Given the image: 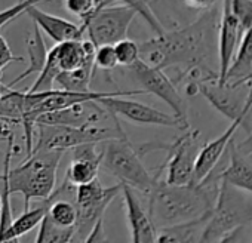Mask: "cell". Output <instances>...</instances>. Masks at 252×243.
<instances>
[{"mask_svg":"<svg viewBox=\"0 0 252 243\" xmlns=\"http://www.w3.org/2000/svg\"><path fill=\"white\" fill-rule=\"evenodd\" d=\"M252 70V27L245 30L237 51L234 54V58L231 61V65L225 74V82H237L248 76Z\"/></svg>","mask_w":252,"mask_h":243,"instance_id":"44dd1931","label":"cell"},{"mask_svg":"<svg viewBox=\"0 0 252 243\" xmlns=\"http://www.w3.org/2000/svg\"><path fill=\"white\" fill-rule=\"evenodd\" d=\"M34 132L37 141L33 144V150H68L80 144L102 143L111 138L126 137L120 123L114 125H92V126H65V125H48L36 123ZM32 150V152H33Z\"/></svg>","mask_w":252,"mask_h":243,"instance_id":"8992f818","label":"cell"},{"mask_svg":"<svg viewBox=\"0 0 252 243\" xmlns=\"http://www.w3.org/2000/svg\"><path fill=\"white\" fill-rule=\"evenodd\" d=\"M243 29L240 27L237 18L233 15L230 9V0H222L221 5V17L218 24V43H217V55H218V80L224 83L225 74L231 65L234 54L237 51L239 42L243 36Z\"/></svg>","mask_w":252,"mask_h":243,"instance_id":"8fae6325","label":"cell"},{"mask_svg":"<svg viewBox=\"0 0 252 243\" xmlns=\"http://www.w3.org/2000/svg\"><path fill=\"white\" fill-rule=\"evenodd\" d=\"M26 14L55 43H60L64 40H80V39H83V34H85V26L83 24L77 26L68 20L48 14V12L39 9L36 5H32L26 11Z\"/></svg>","mask_w":252,"mask_h":243,"instance_id":"9a60e30c","label":"cell"},{"mask_svg":"<svg viewBox=\"0 0 252 243\" xmlns=\"http://www.w3.org/2000/svg\"><path fill=\"white\" fill-rule=\"evenodd\" d=\"M98 144L88 143L73 147V159L64 177L73 187L89 182L98 177V169L101 165V150Z\"/></svg>","mask_w":252,"mask_h":243,"instance_id":"5bb4252c","label":"cell"},{"mask_svg":"<svg viewBox=\"0 0 252 243\" xmlns=\"http://www.w3.org/2000/svg\"><path fill=\"white\" fill-rule=\"evenodd\" d=\"M111 5L113 3L101 6L91 17L82 21L85 33L95 48L101 45H114L116 42L128 37L129 27L135 20V9L125 5Z\"/></svg>","mask_w":252,"mask_h":243,"instance_id":"ba28073f","label":"cell"},{"mask_svg":"<svg viewBox=\"0 0 252 243\" xmlns=\"http://www.w3.org/2000/svg\"><path fill=\"white\" fill-rule=\"evenodd\" d=\"M125 68L134 76V79L137 80V83L146 93H153L158 98H160L163 102H166L174 111V116L184 126L189 128L186 101L178 92L175 83L163 73V70L155 65H150L143 60H138L132 65L125 67Z\"/></svg>","mask_w":252,"mask_h":243,"instance_id":"9c48e42d","label":"cell"},{"mask_svg":"<svg viewBox=\"0 0 252 243\" xmlns=\"http://www.w3.org/2000/svg\"><path fill=\"white\" fill-rule=\"evenodd\" d=\"M230 9L243 31L252 27V0H230Z\"/></svg>","mask_w":252,"mask_h":243,"instance_id":"484cf974","label":"cell"},{"mask_svg":"<svg viewBox=\"0 0 252 243\" xmlns=\"http://www.w3.org/2000/svg\"><path fill=\"white\" fill-rule=\"evenodd\" d=\"M95 65L105 71L114 70L119 65L113 45H101L95 48Z\"/></svg>","mask_w":252,"mask_h":243,"instance_id":"4316f807","label":"cell"},{"mask_svg":"<svg viewBox=\"0 0 252 243\" xmlns=\"http://www.w3.org/2000/svg\"><path fill=\"white\" fill-rule=\"evenodd\" d=\"M113 3L120 2L125 6H129L132 9H135L137 14H140L143 17V20L150 26V29L156 33V36L165 33V27L162 26V23L159 21V18L156 17V14L152 11L149 0H111Z\"/></svg>","mask_w":252,"mask_h":243,"instance_id":"603a6c76","label":"cell"},{"mask_svg":"<svg viewBox=\"0 0 252 243\" xmlns=\"http://www.w3.org/2000/svg\"><path fill=\"white\" fill-rule=\"evenodd\" d=\"M63 156V150H33L20 166L9 169V191L24 196V211L34 199L45 200L52 194Z\"/></svg>","mask_w":252,"mask_h":243,"instance_id":"3957f363","label":"cell"},{"mask_svg":"<svg viewBox=\"0 0 252 243\" xmlns=\"http://www.w3.org/2000/svg\"><path fill=\"white\" fill-rule=\"evenodd\" d=\"M114 52H116V58H117V64L120 67H129L134 62H137L140 60V46L137 42L125 37L119 42H116L113 45Z\"/></svg>","mask_w":252,"mask_h":243,"instance_id":"cb8c5ba5","label":"cell"},{"mask_svg":"<svg viewBox=\"0 0 252 243\" xmlns=\"http://www.w3.org/2000/svg\"><path fill=\"white\" fill-rule=\"evenodd\" d=\"M74 236V227H60L54 224L46 216L40 221V228L36 236L37 243H67L71 242Z\"/></svg>","mask_w":252,"mask_h":243,"instance_id":"7402d4cb","label":"cell"},{"mask_svg":"<svg viewBox=\"0 0 252 243\" xmlns=\"http://www.w3.org/2000/svg\"><path fill=\"white\" fill-rule=\"evenodd\" d=\"M27 51H29V67L17 79H14L11 83H8L6 85L8 88L18 85L20 82H23L24 79H27L32 74H39L42 71L45 62H46L48 49H46L45 40L42 37V30L36 24L33 29V34L27 40Z\"/></svg>","mask_w":252,"mask_h":243,"instance_id":"ac0fdd59","label":"cell"},{"mask_svg":"<svg viewBox=\"0 0 252 243\" xmlns=\"http://www.w3.org/2000/svg\"><path fill=\"white\" fill-rule=\"evenodd\" d=\"M42 2H49V0H20V2L5 11L0 12V29L5 27L8 23L14 21L15 18H18L20 15L26 14V11L32 6V5H37Z\"/></svg>","mask_w":252,"mask_h":243,"instance_id":"83f0119b","label":"cell"},{"mask_svg":"<svg viewBox=\"0 0 252 243\" xmlns=\"http://www.w3.org/2000/svg\"><path fill=\"white\" fill-rule=\"evenodd\" d=\"M113 3L111 0H65V8L70 14L86 20L91 17L96 9H99L104 5Z\"/></svg>","mask_w":252,"mask_h":243,"instance_id":"d4e9b609","label":"cell"},{"mask_svg":"<svg viewBox=\"0 0 252 243\" xmlns=\"http://www.w3.org/2000/svg\"><path fill=\"white\" fill-rule=\"evenodd\" d=\"M186 2L193 6V8H197V9H208L214 5H217L220 0H186Z\"/></svg>","mask_w":252,"mask_h":243,"instance_id":"1f68e13d","label":"cell"},{"mask_svg":"<svg viewBox=\"0 0 252 243\" xmlns=\"http://www.w3.org/2000/svg\"><path fill=\"white\" fill-rule=\"evenodd\" d=\"M245 224H252V200L243 190L220 180L217 199L200 242H221L225 234Z\"/></svg>","mask_w":252,"mask_h":243,"instance_id":"5b68a950","label":"cell"},{"mask_svg":"<svg viewBox=\"0 0 252 243\" xmlns=\"http://www.w3.org/2000/svg\"><path fill=\"white\" fill-rule=\"evenodd\" d=\"M215 175L218 180L252 194V163L236 150L233 143L228 146V163Z\"/></svg>","mask_w":252,"mask_h":243,"instance_id":"2e32d148","label":"cell"},{"mask_svg":"<svg viewBox=\"0 0 252 243\" xmlns=\"http://www.w3.org/2000/svg\"><path fill=\"white\" fill-rule=\"evenodd\" d=\"M240 128H245V129H246L248 137H246L243 141H240L239 144H234V147H236V150H237L242 156L251 157V156H252V107L249 108V111H248L246 116L243 117Z\"/></svg>","mask_w":252,"mask_h":243,"instance_id":"f1b7e54d","label":"cell"},{"mask_svg":"<svg viewBox=\"0 0 252 243\" xmlns=\"http://www.w3.org/2000/svg\"><path fill=\"white\" fill-rule=\"evenodd\" d=\"M52 200V194L43 200V203H40L37 208L34 209H26L15 221H12V224L9 225V228L0 236V242H9V240H18L21 236L27 234L29 231H32L37 224H40L42 218L45 216L49 203Z\"/></svg>","mask_w":252,"mask_h":243,"instance_id":"e0dca14e","label":"cell"},{"mask_svg":"<svg viewBox=\"0 0 252 243\" xmlns=\"http://www.w3.org/2000/svg\"><path fill=\"white\" fill-rule=\"evenodd\" d=\"M122 193L126 208V219H128L131 240L135 243L156 242V228L152 222L149 211L143 208L141 200L134 193V188L122 184Z\"/></svg>","mask_w":252,"mask_h":243,"instance_id":"4fadbf2b","label":"cell"},{"mask_svg":"<svg viewBox=\"0 0 252 243\" xmlns=\"http://www.w3.org/2000/svg\"><path fill=\"white\" fill-rule=\"evenodd\" d=\"M0 208H2V194H0Z\"/></svg>","mask_w":252,"mask_h":243,"instance_id":"e575fe53","label":"cell"},{"mask_svg":"<svg viewBox=\"0 0 252 243\" xmlns=\"http://www.w3.org/2000/svg\"><path fill=\"white\" fill-rule=\"evenodd\" d=\"M228 83H246V85L252 83V70H251V73H249L248 76H245L243 79H240V80H237V82H228Z\"/></svg>","mask_w":252,"mask_h":243,"instance_id":"d6a6232c","label":"cell"},{"mask_svg":"<svg viewBox=\"0 0 252 243\" xmlns=\"http://www.w3.org/2000/svg\"><path fill=\"white\" fill-rule=\"evenodd\" d=\"M95 70H96L95 54H92L85 60V62L79 68L73 71H61L57 76L55 83L60 85L61 89H65V91L86 92L89 91V85H91Z\"/></svg>","mask_w":252,"mask_h":243,"instance_id":"d6986e66","label":"cell"},{"mask_svg":"<svg viewBox=\"0 0 252 243\" xmlns=\"http://www.w3.org/2000/svg\"><path fill=\"white\" fill-rule=\"evenodd\" d=\"M101 150V165L108 175L114 177L120 184L129 185L147 196L159 181L160 172L152 175L144 166L140 153L126 137L111 138L98 144Z\"/></svg>","mask_w":252,"mask_h":243,"instance_id":"277c9868","label":"cell"},{"mask_svg":"<svg viewBox=\"0 0 252 243\" xmlns=\"http://www.w3.org/2000/svg\"><path fill=\"white\" fill-rule=\"evenodd\" d=\"M104 219L101 218L99 221H96V224L92 227V230L89 231V234L86 236L85 242H105L107 237L104 234V227H102Z\"/></svg>","mask_w":252,"mask_h":243,"instance_id":"4dcf8cb0","label":"cell"},{"mask_svg":"<svg viewBox=\"0 0 252 243\" xmlns=\"http://www.w3.org/2000/svg\"><path fill=\"white\" fill-rule=\"evenodd\" d=\"M9 88L8 86H5V85H2V82H0V99H2V95L8 91Z\"/></svg>","mask_w":252,"mask_h":243,"instance_id":"836d02e7","label":"cell"},{"mask_svg":"<svg viewBox=\"0 0 252 243\" xmlns=\"http://www.w3.org/2000/svg\"><path fill=\"white\" fill-rule=\"evenodd\" d=\"M221 8H208L191 24L166 31L138 43L140 60L160 70L181 67V76L191 68H206L208 60L217 52Z\"/></svg>","mask_w":252,"mask_h":243,"instance_id":"6da1fadb","label":"cell"},{"mask_svg":"<svg viewBox=\"0 0 252 243\" xmlns=\"http://www.w3.org/2000/svg\"><path fill=\"white\" fill-rule=\"evenodd\" d=\"M245 116H240L234 120H231L230 126L215 140L202 144L197 157H196V165H194V171H193V178H191V184H199L202 182L220 163V160L222 159L225 150L228 149V146L233 143L234 135L237 132V129L242 125V120Z\"/></svg>","mask_w":252,"mask_h":243,"instance_id":"7c38bea8","label":"cell"},{"mask_svg":"<svg viewBox=\"0 0 252 243\" xmlns=\"http://www.w3.org/2000/svg\"><path fill=\"white\" fill-rule=\"evenodd\" d=\"M96 101L116 117H122L134 125H156V126L189 129L174 114L163 113L158 108H153L147 104L134 99H126V96H120V95L104 96Z\"/></svg>","mask_w":252,"mask_h":243,"instance_id":"30bf717a","label":"cell"},{"mask_svg":"<svg viewBox=\"0 0 252 243\" xmlns=\"http://www.w3.org/2000/svg\"><path fill=\"white\" fill-rule=\"evenodd\" d=\"M23 61H24V58L14 55L6 39L0 34V73H2L3 68H6L11 62H23Z\"/></svg>","mask_w":252,"mask_h":243,"instance_id":"f546056e","label":"cell"},{"mask_svg":"<svg viewBox=\"0 0 252 243\" xmlns=\"http://www.w3.org/2000/svg\"><path fill=\"white\" fill-rule=\"evenodd\" d=\"M200 132L199 131H189L178 137L171 144H152L153 147L146 146L141 152L150 150H166L168 156L165 163L162 165L160 171L166 169V182L168 184H190L193 178V171L196 165L197 153L202 147Z\"/></svg>","mask_w":252,"mask_h":243,"instance_id":"52a82bcc","label":"cell"},{"mask_svg":"<svg viewBox=\"0 0 252 243\" xmlns=\"http://www.w3.org/2000/svg\"><path fill=\"white\" fill-rule=\"evenodd\" d=\"M209 216L194 221L162 227L156 230V242H200L203 227Z\"/></svg>","mask_w":252,"mask_h":243,"instance_id":"ffe728a7","label":"cell"},{"mask_svg":"<svg viewBox=\"0 0 252 243\" xmlns=\"http://www.w3.org/2000/svg\"><path fill=\"white\" fill-rule=\"evenodd\" d=\"M220 180L212 171L199 184H168L158 181L149 194V215L155 228L177 225L209 216Z\"/></svg>","mask_w":252,"mask_h":243,"instance_id":"7a4b0ae2","label":"cell"}]
</instances>
